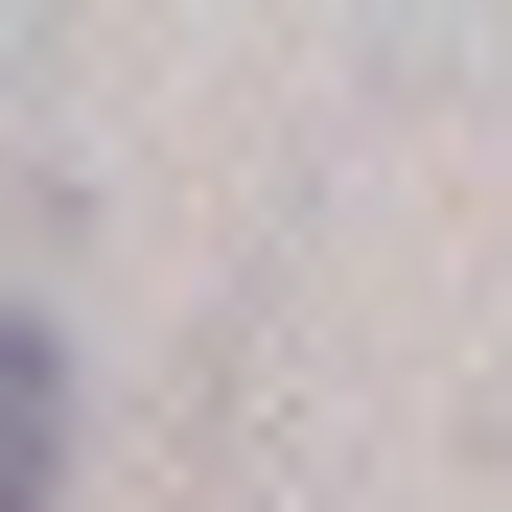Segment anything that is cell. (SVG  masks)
Returning a JSON list of instances; mask_svg holds the SVG:
<instances>
[{
	"mask_svg": "<svg viewBox=\"0 0 512 512\" xmlns=\"http://www.w3.org/2000/svg\"><path fill=\"white\" fill-rule=\"evenodd\" d=\"M0 512H70V326H0Z\"/></svg>",
	"mask_w": 512,
	"mask_h": 512,
	"instance_id": "1",
	"label": "cell"
}]
</instances>
